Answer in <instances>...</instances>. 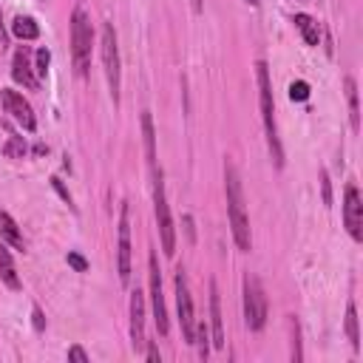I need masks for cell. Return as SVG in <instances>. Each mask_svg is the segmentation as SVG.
<instances>
[{
	"instance_id": "cell-24",
	"label": "cell",
	"mask_w": 363,
	"mask_h": 363,
	"mask_svg": "<svg viewBox=\"0 0 363 363\" xmlns=\"http://www.w3.org/2000/svg\"><path fill=\"white\" fill-rule=\"evenodd\" d=\"M48 62H51V54H48V48H40L37 51V77H45L48 74Z\"/></svg>"
},
{
	"instance_id": "cell-10",
	"label": "cell",
	"mask_w": 363,
	"mask_h": 363,
	"mask_svg": "<svg viewBox=\"0 0 363 363\" xmlns=\"http://www.w3.org/2000/svg\"><path fill=\"white\" fill-rule=\"evenodd\" d=\"M116 267H119V281L128 286V281H130V210H128V204H122V210H119Z\"/></svg>"
},
{
	"instance_id": "cell-12",
	"label": "cell",
	"mask_w": 363,
	"mask_h": 363,
	"mask_svg": "<svg viewBox=\"0 0 363 363\" xmlns=\"http://www.w3.org/2000/svg\"><path fill=\"white\" fill-rule=\"evenodd\" d=\"M130 337L136 349L145 346V295L139 289L130 292Z\"/></svg>"
},
{
	"instance_id": "cell-16",
	"label": "cell",
	"mask_w": 363,
	"mask_h": 363,
	"mask_svg": "<svg viewBox=\"0 0 363 363\" xmlns=\"http://www.w3.org/2000/svg\"><path fill=\"white\" fill-rule=\"evenodd\" d=\"M142 136H145V153H147V164L156 173V130H153V116L150 111H142Z\"/></svg>"
},
{
	"instance_id": "cell-31",
	"label": "cell",
	"mask_w": 363,
	"mask_h": 363,
	"mask_svg": "<svg viewBox=\"0 0 363 363\" xmlns=\"http://www.w3.org/2000/svg\"><path fill=\"white\" fill-rule=\"evenodd\" d=\"M147 360H150V363H159V360H162V354H159V349H156L153 343L147 346Z\"/></svg>"
},
{
	"instance_id": "cell-3",
	"label": "cell",
	"mask_w": 363,
	"mask_h": 363,
	"mask_svg": "<svg viewBox=\"0 0 363 363\" xmlns=\"http://www.w3.org/2000/svg\"><path fill=\"white\" fill-rule=\"evenodd\" d=\"M91 43H94V28L91 20L82 9H74L71 14V60L79 77L88 74L91 68Z\"/></svg>"
},
{
	"instance_id": "cell-2",
	"label": "cell",
	"mask_w": 363,
	"mask_h": 363,
	"mask_svg": "<svg viewBox=\"0 0 363 363\" xmlns=\"http://www.w3.org/2000/svg\"><path fill=\"white\" fill-rule=\"evenodd\" d=\"M255 79H258V105H261V119H264V130H267V145H269V153H272L275 167H284V147H281L278 122H275L272 79H269V68H267L264 60L255 62Z\"/></svg>"
},
{
	"instance_id": "cell-25",
	"label": "cell",
	"mask_w": 363,
	"mask_h": 363,
	"mask_svg": "<svg viewBox=\"0 0 363 363\" xmlns=\"http://www.w3.org/2000/svg\"><path fill=\"white\" fill-rule=\"evenodd\" d=\"M6 153H9L11 159H23V156H26V145H23L17 136H11L9 145H6Z\"/></svg>"
},
{
	"instance_id": "cell-33",
	"label": "cell",
	"mask_w": 363,
	"mask_h": 363,
	"mask_svg": "<svg viewBox=\"0 0 363 363\" xmlns=\"http://www.w3.org/2000/svg\"><path fill=\"white\" fill-rule=\"evenodd\" d=\"M6 48V40H3V28H0V51Z\"/></svg>"
},
{
	"instance_id": "cell-15",
	"label": "cell",
	"mask_w": 363,
	"mask_h": 363,
	"mask_svg": "<svg viewBox=\"0 0 363 363\" xmlns=\"http://www.w3.org/2000/svg\"><path fill=\"white\" fill-rule=\"evenodd\" d=\"M0 238H3L9 247H14V250H26V238H23L17 221H14L6 210H0Z\"/></svg>"
},
{
	"instance_id": "cell-18",
	"label": "cell",
	"mask_w": 363,
	"mask_h": 363,
	"mask_svg": "<svg viewBox=\"0 0 363 363\" xmlns=\"http://www.w3.org/2000/svg\"><path fill=\"white\" fill-rule=\"evenodd\" d=\"M0 281H3L9 289H20V278H17L11 252H9V247H3V244H0Z\"/></svg>"
},
{
	"instance_id": "cell-5",
	"label": "cell",
	"mask_w": 363,
	"mask_h": 363,
	"mask_svg": "<svg viewBox=\"0 0 363 363\" xmlns=\"http://www.w3.org/2000/svg\"><path fill=\"white\" fill-rule=\"evenodd\" d=\"M153 213H156V224H159L162 250H164V255H173L176 252V227H173V218H170V204H167L164 182H162L159 170L153 173Z\"/></svg>"
},
{
	"instance_id": "cell-26",
	"label": "cell",
	"mask_w": 363,
	"mask_h": 363,
	"mask_svg": "<svg viewBox=\"0 0 363 363\" xmlns=\"http://www.w3.org/2000/svg\"><path fill=\"white\" fill-rule=\"evenodd\" d=\"M289 329H292V337H295V340H292V357H295V360H301V357H303V352H301V340H298V320H295V318L289 320Z\"/></svg>"
},
{
	"instance_id": "cell-22",
	"label": "cell",
	"mask_w": 363,
	"mask_h": 363,
	"mask_svg": "<svg viewBox=\"0 0 363 363\" xmlns=\"http://www.w3.org/2000/svg\"><path fill=\"white\" fill-rule=\"evenodd\" d=\"M309 96V85L303 82V79H295L292 85H289V99H295V102H303Z\"/></svg>"
},
{
	"instance_id": "cell-34",
	"label": "cell",
	"mask_w": 363,
	"mask_h": 363,
	"mask_svg": "<svg viewBox=\"0 0 363 363\" xmlns=\"http://www.w3.org/2000/svg\"><path fill=\"white\" fill-rule=\"evenodd\" d=\"M247 3H250V6H258V3H261V0H247Z\"/></svg>"
},
{
	"instance_id": "cell-28",
	"label": "cell",
	"mask_w": 363,
	"mask_h": 363,
	"mask_svg": "<svg viewBox=\"0 0 363 363\" xmlns=\"http://www.w3.org/2000/svg\"><path fill=\"white\" fill-rule=\"evenodd\" d=\"M68 360H77V363H88L91 357L85 354V349H82V346H71V349H68Z\"/></svg>"
},
{
	"instance_id": "cell-9",
	"label": "cell",
	"mask_w": 363,
	"mask_h": 363,
	"mask_svg": "<svg viewBox=\"0 0 363 363\" xmlns=\"http://www.w3.org/2000/svg\"><path fill=\"white\" fill-rule=\"evenodd\" d=\"M343 224H346V230H349V235L354 241L363 238V199H360L357 184H346V193H343Z\"/></svg>"
},
{
	"instance_id": "cell-7",
	"label": "cell",
	"mask_w": 363,
	"mask_h": 363,
	"mask_svg": "<svg viewBox=\"0 0 363 363\" xmlns=\"http://www.w3.org/2000/svg\"><path fill=\"white\" fill-rule=\"evenodd\" d=\"M147 281H150V306H153L156 329H159V335H167L170 323H167V309H164V295H162V272H159L156 252L147 255Z\"/></svg>"
},
{
	"instance_id": "cell-6",
	"label": "cell",
	"mask_w": 363,
	"mask_h": 363,
	"mask_svg": "<svg viewBox=\"0 0 363 363\" xmlns=\"http://www.w3.org/2000/svg\"><path fill=\"white\" fill-rule=\"evenodd\" d=\"M244 320L252 332H261L267 323V295L255 275L244 278Z\"/></svg>"
},
{
	"instance_id": "cell-13",
	"label": "cell",
	"mask_w": 363,
	"mask_h": 363,
	"mask_svg": "<svg viewBox=\"0 0 363 363\" xmlns=\"http://www.w3.org/2000/svg\"><path fill=\"white\" fill-rule=\"evenodd\" d=\"M210 332H213V346L224 349V320H221V301L216 281H210Z\"/></svg>"
},
{
	"instance_id": "cell-19",
	"label": "cell",
	"mask_w": 363,
	"mask_h": 363,
	"mask_svg": "<svg viewBox=\"0 0 363 363\" xmlns=\"http://www.w3.org/2000/svg\"><path fill=\"white\" fill-rule=\"evenodd\" d=\"M346 85V99H349V122H352V130H360V105H357V82L352 77L343 79Z\"/></svg>"
},
{
	"instance_id": "cell-30",
	"label": "cell",
	"mask_w": 363,
	"mask_h": 363,
	"mask_svg": "<svg viewBox=\"0 0 363 363\" xmlns=\"http://www.w3.org/2000/svg\"><path fill=\"white\" fill-rule=\"evenodd\" d=\"M43 326H45V320H43V312L34 306V329H37V332H43Z\"/></svg>"
},
{
	"instance_id": "cell-20",
	"label": "cell",
	"mask_w": 363,
	"mask_h": 363,
	"mask_svg": "<svg viewBox=\"0 0 363 363\" xmlns=\"http://www.w3.org/2000/svg\"><path fill=\"white\" fill-rule=\"evenodd\" d=\"M11 31H14V37H20V40H37V34H40V26H37V20H34V17H26V14H20V17H14V23H11Z\"/></svg>"
},
{
	"instance_id": "cell-17",
	"label": "cell",
	"mask_w": 363,
	"mask_h": 363,
	"mask_svg": "<svg viewBox=\"0 0 363 363\" xmlns=\"http://www.w3.org/2000/svg\"><path fill=\"white\" fill-rule=\"evenodd\" d=\"M295 28L301 31V37H303L306 45H318V43H320V26H318L315 17H309V14H295Z\"/></svg>"
},
{
	"instance_id": "cell-23",
	"label": "cell",
	"mask_w": 363,
	"mask_h": 363,
	"mask_svg": "<svg viewBox=\"0 0 363 363\" xmlns=\"http://www.w3.org/2000/svg\"><path fill=\"white\" fill-rule=\"evenodd\" d=\"M193 343H199V354L201 357H207V326L204 323H196V337H193Z\"/></svg>"
},
{
	"instance_id": "cell-21",
	"label": "cell",
	"mask_w": 363,
	"mask_h": 363,
	"mask_svg": "<svg viewBox=\"0 0 363 363\" xmlns=\"http://www.w3.org/2000/svg\"><path fill=\"white\" fill-rule=\"evenodd\" d=\"M346 335L352 340V349L357 352L360 349V329H357V306H354V301H349V306H346Z\"/></svg>"
},
{
	"instance_id": "cell-32",
	"label": "cell",
	"mask_w": 363,
	"mask_h": 363,
	"mask_svg": "<svg viewBox=\"0 0 363 363\" xmlns=\"http://www.w3.org/2000/svg\"><path fill=\"white\" fill-rule=\"evenodd\" d=\"M190 6H193V11H196V14H199V11H201V9H204V0H190Z\"/></svg>"
},
{
	"instance_id": "cell-8",
	"label": "cell",
	"mask_w": 363,
	"mask_h": 363,
	"mask_svg": "<svg viewBox=\"0 0 363 363\" xmlns=\"http://www.w3.org/2000/svg\"><path fill=\"white\" fill-rule=\"evenodd\" d=\"M176 306H179V323H182V335L187 343H193L196 337V315H193V295L187 286V275L179 269L176 272Z\"/></svg>"
},
{
	"instance_id": "cell-1",
	"label": "cell",
	"mask_w": 363,
	"mask_h": 363,
	"mask_svg": "<svg viewBox=\"0 0 363 363\" xmlns=\"http://www.w3.org/2000/svg\"><path fill=\"white\" fill-rule=\"evenodd\" d=\"M224 193H227V216H230V230H233V241L241 252L252 250V235H250V218H247V207H244V190H241V179L233 162H224Z\"/></svg>"
},
{
	"instance_id": "cell-11",
	"label": "cell",
	"mask_w": 363,
	"mask_h": 363,
	"mask_svg": "<svg viewBox=\"0 0 363 363\" xmlns=\"http://www.w3.org/2000/svg\"><path fill=\"white\" fill-rule=\"evenodd\" d=\"M3 108L6 113H11V119L17 125H23L26 130H34L37 128V119H34V111L28 105V99H23V94H17L14 88H3Z\"/></svg>"
},
{
	"instance_id": "cell-29",
	"label": "cell",
	"mask_w": 363,
	"mask_h": 363,
	"mask_svg": "<svg viewBox=\"0 0 363 363\" xmlns=\"http://www.w3.org/2000/svg\"><path fill=\"white\" fill-rule=\"evenodd\" d=\"M320 187H323V201H326V204H332V193H329V176H326V173H320Z\"/></svg>"
},
{
	"instance_id": "cell-4",
	"label": "cell",
	"mask_w": 363,
	"mask_h": 363,
	"mask_svg": "<svg viewBox=\"0 0 363 363\" xmlns=\"http://www.w3.org/2000/svg\"><path fill=\"white\" fill-rule=\"evenodd\" d=\"M99 51H102V65H105V79L113 102H119V82H122V62H119V45H116V31L111 23H102V37H99Z\"/></svg>"
},
{
	"instance_id": "cell-14",
	"label": "cell",
	"mask_w": 363,
	"mask_h": 363,
	"mask_svg": "<svg viewBox=\"0 0 363 363\" xmlns=\"http://www.w3.org/2000/svg\"><path fill=\"white\" fill-rule=\"evenodd\" d=\"M11 77L26 85V88H37V77H34V68H31V57L26 48H17L14 51V60H11Z\"/></svg>"
},
{
	"instance_id": "cell-27",
	"label": "cell",
	"mask_w": 363,
	"mask_h": 363,
	"mask_svg": "<svg viewBox=\"0 0 363 363\" xmlns=\"http://www.w3.org/2000/svg\"><path fill=\"white\" fill-rule=\"evenodd\" d=\"M68 264H71L77 272H85V269H88V261H85L82 255H77V252H68Z\"/></svg>"
}]
</instances>
